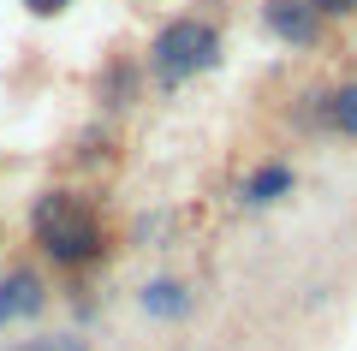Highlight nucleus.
I'll return each mask as SVG.
<instances>
[{
	"mask_svg": "<svg viewBox=\"0 0 357 351\" xmlns=\"http://www.w3.org/2000/svg\"><path fill=\"white\" fill-rule=\"evenodd\" d=\"M24 226H30L36 256L48 268H60V274H89V268H102L107 256H114V226H107V214L89 202V191H77V185L36 191Z\"/></svg>",
	"mask_w": 357,
	"mask_h": 351,
	"instance_id": "f257e3e1",
	"label": "nucleus"
},
{
	"mask_svg": "<svg viewBox=\"0 0 357 351\" xmlns=\"http://www.w3.org/2000/svg\"><path fill=\"white\" fill-rule=\"evenodd\" d=\"M220 66H227V24L208 13H173L143 42V77L161 96H178L185 84L220 72Z\"/></svg>",
	"mask_w": 357,
	"mask_h": 351,
	"instance_id": "f03ea898",
	"label": "nucleus"
},
{
	"mask_svg": "<svg viewBox=\"0 0 357 351\" xmlns=\"http://www.w3.org/2000/svg\"><path fill=\"white\" fill-rule=\"evenodd\" d=\"M48 274L36 262H6L0 268V334L6 327H30L48 315Z\"/></svg>",
	"mask_w": 357,
	"mask_h": 351,
	"instance_id": "7ed1b4c3",
	"label": "nucleus"
},
{
	"mask_svg": "<svg viewBox=\"0 0 357 351\" xmlns=\"http://www.w3.org/2000/svg\"><path fill=\"white\" fill-rule=\"evenodd\" d=\"M262 30L292 54H321L328 48V18L310 0H262Z\"/></svg>",
	"mask_w": 357,
	"mask_h": 351,
	"instance_id": "20e7f679",
	"label": "nucleus"
},
{
	"mask_svg": "<svg viewBox=\"0 0 357 351\" xmlns=\"http://www.w3.org/2000/svg\"><path fill=\"white\" fill-rule=\"evenodd\" d=\"M137 310H143V322H155V327H185L197 315V286L185 274H149L137 286Z\"/></svg>",
	"mask_w": 357,
	"mask_h": 351,
	"instance_id": "39448f33",
	"label": "nucleus"
},
{
	"mask_svg": "<svg viewBox=\"0 0 357 351\" xmlns=\"http://www.w3.org/2000/svg\"><path fill=\"white\" fill-rule=\"evenodd\" d=\"M292 191H298V167L286 161V155H268V161H256L250 173H244V185H238V209H250V214L280 209Z\"/></svg>",
	"mask_w": 357,
	"mask_h": 351,
	"instance_id": "423d86ee",
	"label": "nucleus"
},
{
	"mask_svg": "<svg viewBox=\"0 0 357 351\" xmlns=\"http://www.w3.org/2000/svg\"><path fill=\"white\" fill-rule=\"evenodd\" d=\"M143 60H126V54H114V60L96 72V101H102V113H131L143 96Z\"/></svg>",
	"mask_w": 357,
	"mask_h": 351,
	"instance_id": "0eeeda50",
	"label": "nucleus"
},
{
	"mask_svg": "<svg viewBox=\"0 0 357 351\" xmlns=\"http://www.w3.org/2000/svg\"><path fill=\"white\" fill-rule=\"evenodd\" d=\"M321 131L340 143H357V77L321 89Z\"/></svg>",
	"mask_w": 357,
	"mask_h": 351,
	"instance_id": "6e6552de",
	"label": "nucleus"
},
{
	"mask_svg": "<svg viewBox=\"0 0 357 351\" xmlns=\"http://www.w3.org/2000/svg\"><path fill=\"white\" fill-rule=\"evenodd\" d=\"M126 239L137 244V251H167V244L178 239V214L173 209H143V214H131Z\"/></svg>",
	"mask_w": 357,
	"mask_h": 351,
	"instance_id": "1a4fd4ad",
	"label": "nucleus"
},
{
	"mask_svg": "<svg viewBox=\"0 0 357 351\" xmlns=\"http://www.w3.org/2000/svg\"><path fill=\"white\" fill-rule=\"evenodd\" d=\"M6 351H89L84 334H30V339H13Z\"/></svg>",
	"mask_w": 357,
	"mask_h": 351,
	"instance_id": "9d476101",
	"label": "nucleus"
},
{
	"mask_svg": "<svg viewBox=\"0 0 357 351\" xmlns=\"http://www.w3.org/2000/svg\"><path fill=\"white\" fill-rule=\"evenodd\" d=\"M328 24H345V18H357V0H310Z\"/></svg>",
	"mask_w": 357,
	"mask_h": 351,
	"instance_id": "9b49d317",
	"label": "nucleus"
},
{
	"mask_svg": "<svg viewBox=\"0 0 357 351\" xmlns=\"http://www.w3.org/2000/svg\"><path fill=\"white\" fill-rule=\"evenodd\" d=\"M18 6H24L30 18H60L66 6H72V0H18Z\"/></svg>",
	"mask_w": 357,
	"mask_h": 351,
	"instance_id": "f8f14e48",
	"label": "nucleus"
},
{
	"mask_svg": "<svg viewBox=\"0 0 357 351\" xmlns=\"http://www.w3.org/2000/svg\"><path fill=\"white\" fill-rule=\"evenodd\" d=\"M0 244H6V226H0Z\"/></svg>",
	"mask_w": 357,
	"mask_h": 351,
	"instance_id": "ddd939ff",
	"label": "nucleus"
},
{
	"mask_svg": "<svg viewBox=\"0 0 357 351\" xmlns=\"http://www.w3.org/2000/svg\"><path fill=\"white\" fill-rule=\"evenodd\" d=\"M173 351H185V345H173Z\"/></svg>",
	"mask_w": 357,
	"mask_h": 351,
	"instance_id": "4468645a",
	"label": "nucleus"
}]
</instances>
